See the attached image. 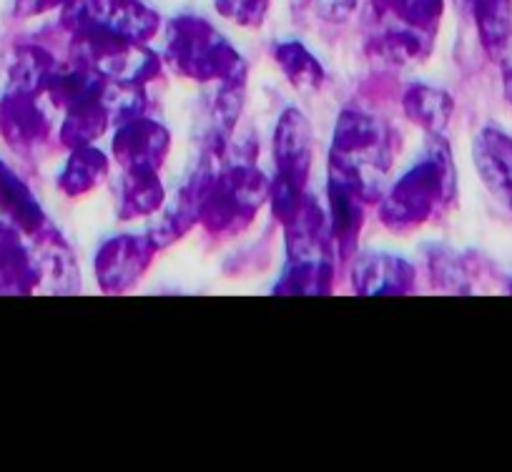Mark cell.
Segmentation results:
<instances>
[{"mask_svg":"<svg viewBox=\"0 0 512 472\" xmlns=\"http://www.w3.org/2000/svg\"><path fill=\"white\" fill-rule=\"evenodd\" d=\"M332 169V176L352 184L362 199H372L387 174V141L377 121L364 113H344L334 136Z\"/></svg>","mask_w":512,"mask_h":472,"instance_id":"1","label":"cell"},{"mask_svg":"<svg viewBox=\"0 0 512 472\" xmlns=\"http://www.w3.org/2000/svg\"><path fill=\"white\" fill-rule=\"evenodd\" d=\"M455 194V171L445 146H432L427 159L410 171L384 204V221L392 229L422 224Z\"/></svg>","mask_w":512,"mask_h":472,"instance_id":"2","label":"cell"},{"mask_svg":"<svg viewBox=\"0 0 512 472\" xmlns=\"http://www.w3.org/2000/svg\"><path fill=\"white\" fill-rule=\"evenodd\" d=\"M171 63L194 78H224L231 81L241 71V61L224 36L206 21L181 16L169 31Z\"/></svg>","mask_w":512,"mask_h":472,"instance_id":"3","label":"cell"},{"mask_svg":"<svg viewBox=\"0 0 512 472\" xmlns=\"http://www.w3.org/2000/svg\"><path fill=\"white\" fill-rule=\"evenodd\" d=\"M63 23L73 33H113L146 41L159 26V16L144 0H66Z\"/></svg>","mask_w":512,"mask_h":472,"instance_id":"4","label":"cell"},{"mask_svg":"<svg viewBox=\"0 0 512 472\" xmlns=\"http://www.w3.org/2000/svg\"><path fill=\"white\" fill-rule=\"evenodd\" d=\"M309 126L297 111L284 113L279 121L277 139H274V159L279 166V179L274 184V209L284 221L294 219L302 204L304 181L309 171Z\"/></svg>","mask_w":512,"mask_h":472,"instance_id":"5","label":"cell"},{"mask_svg":"<svg viewBox=\"0 0 512 472\" xmlns=\"http://www.w3.org/2000/svg\"><path fill=\"white\" fill-rule=\"evenodd\" d=\"M48 129L46 111L38 103V91L11 88L0 101V131L13 146H26L41 139Z\"/></svg>","mask_w":512,"mask_h":472,"instance_id":"6","label":"cell"},{"mask_svg":"<svg viewBox=\"0 0 512 472\" xmlns=\"http://www.w3.org/2000/svg\"><path fill=\"white\" fill-rule=\"evenodd\" d=\"M475 164L492 194L512 211V139L485 129L475 141Z\"/></svg>","mask_w":512,"mask_h":472,"instance_id":"7","label":"cell"},{"mask_svg":"<svg viewBox=\"0 0 512 472\" xmlns=\"http://www.w3.org/2000/svg\"><path fill=\"white\" fill-rule=\"evenodd\" d=\"M169 146V136L154 121L134 118L131 124L118 131L113 149L126 169H156Z\"/></svg>","mask_w":512,"mask_h":472,"instance_id":"8","label":"cell"},{"mask_svg":"<svg viewBox=\"0 0 512 472\" xmlns=\"http://www.w3.org/2000/svg\"><path fill=\"white\" fill-rule=\"evenodd\" d=\"M264 194L262 176L251 174V171H231V174L221 176L219 184L214 186L209 196H206L204 211L214 216V224H229L236 214L246 211L249 214L254 206H259V199Z\"/></svg>","mask_w":512,"mask_h":472,"instance_id":"9","label":"cell"},{"mask_svg":"<svg viewBox=\"0 0 512 472\" xmlns=\"http://www.w3.org/2000/svg\"><path fill=\"white\" fill-rule=\"evenodd\" d=\"M149 252L151 249L134 236H118L108 242L98 257V274H101L103 287L123 289L134 284L149 262Z\"/></svg>","mask_w":512,"mask_h":472,"instance_id":"10","label":"cell"},{"mask_svg":"<svg viewBox=\"0 0 512 472\" xmlns=\"http://www.w3.org/2000/svg\"><path fill=\"white\" fill-rule=\"evenodd\" d=\"M38 274L41 269L23 244L21 229L0 221V289L28 292L38 282Z\"/></svg>","mask_w":512,"mask_h":472,"instance_id":"11","label":"cell"},{"mask_svg":"<svg viewBox=\"0 0 512 472\" xmlns=\"http://www.w3.org/2000/svg\"><path fill=\"white\" fill-rule=\"evenodd\" d=\"M412 284V269L392 257H364L354 269L359 294H405Z\"/></svg>","mask_w":512,"mask_h":472,"instance_id":"12","label":"cell"},{"mask_svg":"<svg viewBox=\"0 0 512 472\" xmlns=\"http://www.w3.org/2000/svg\"><path fill=\"white\" fill-rule=\"evenodd\" d=\"M470 6L487 53L507 56L512 46V0H470Z\"/></svg>","mask_w":512,"mask_h":472,"instance_id":"13","label":"cell"},{"mask_svg":"<svg viewBox=\"0 0 512 472\" xmlns=\"http://www.w3.org/2000/svg\"><path fill=\"white\" fill-rule=\"evenodd\" d=\"M0 211L11 219V224H16L26 234L41 231V209L33 201V196L28 194L26 186L21 184V179L3 164H0Z\"/></svg>","mask_w":512,"mask_h":472,"instance_id":"14","label":"cell"},{"mask_svg":"<svg viewBox=\"0 0 512 472\" xmlns=\"http://www.w3.org/2000/svg\"><path fill=\"white\" fill-rule=\"evenodd\" d=\"M332 219H334V236L342 249V254H349L352 244L357 242L359 226H362V194L347 181L332 176Z\"/></svg>","mask_w":512,"mask_h":472,"instance_id":"15","label":"cell"},{"mask_svg":"<svg viewBox=\"0 0 512 472\" xmlns=\"http://www.w3.org/2000/svg\"><path fill=\"white\" fill-rule=\"evenodd\" d=\"M405 111L422 129L440 134L452 116V98L437 88L412 86L405 96Z\"/></svg>","mask_w":512,"mask_h":472,"instance_id":"16","label":"cell"},{"mask_svg":"<svg viewBox=\"0 0 512 472\" xmlns=\"http://www.w3.org/2000/svg\"><path fill=\"white\" fill-rule=\"evenodd\" d=\"M161 199H164V194H161V184L156 179V169H128L121 191L123 219L151 214V211L159 209Z\"/></svg>","mask_w":512,"mask_h":472,"instance_id":"17","label":"cell"},{"mask_svg":"<svg viewBox=\"0 0 512 472\" xmlns=\"http://www.w3.org/2000/svg\"><path fill=\"white\" fill-rule=\"evenodd\" d=\"M274 58H277L279 66L284 68V73H287V78L294 86L307 88V91H314V88L322 86V66H319L317 58L302 43H282V46L274 48Z\"/></svg>","mask_w":512,"mask_h":472,"instance_id":"18","label":"cell"},{"mask_svg":"<svg viewBox=\"0 0 512 472\" xmlns=\"http://www.w3.org/2000/svg\"><path fill=\"white\" fill-rule=\"evenodd\" d=\"M106 169V159L98 151L78 146V149H73L71 161L63 169L61 189L66 194H86L91 186H96L106 176Z\"/></svg>","mask_w":512,"mask_h":472,"instance_id":"19","label":"cell"},{"mask_svg":"<svg viewBox=\"0 0 512 472\" xmlns=\"http://www.w3.org/2000/svg\"><path fill=\"white\" fill-rule=\"evenodd\" d=\"M219 11L241 26H259L267 13L269 0H216Z\"/></svg>","mask_w":512,"mask_h":472,"instance_id":"20","label":"cell"},{"mask_svg":"<svg viewBox=\"0 0 512 472\" xmlns=\"http://www.w3.org/2000/svg\"><path fill=\"white\" fill-rule=\"evenodd\" d=\"M63 6H66V0H13V13L16 16H38V13Z\"/></svg>","mask_w":512,"mask_h":472,"instance_id":"21","label":"cell"},{"mask_svg":"<svg viewBox=\"0 0 512 472\" xmlns=\"http://www.w3.org/2000/svg\"><path fill=\"white\" fill-rule=\"evenodd\" d=\"M505 96L512 103V66L505 71Z\"/></svg>","mask_w":512,"mask_h":472,"instance_id":"22","label":"cell"},{"mask_svg":"<svg viewBox=\"0 0 512 472\" xmlns=\"http://www.w3.org/2000/svg\"><path fill=\"white\" fill-rule=\"evenodd\" d=\"M462 3H470V0H462Z\"/></svg>","mask_w":512,"mask_h":472,"instance_id":"23","label":"cell"}]
</instances>
